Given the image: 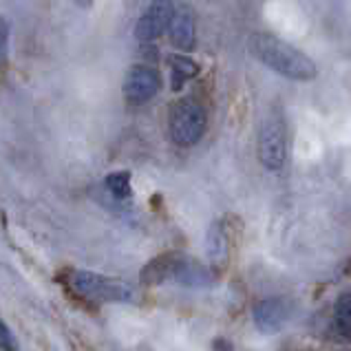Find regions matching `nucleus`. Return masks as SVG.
<instances>
[{
  "label": "nucleus",
  "instance_id": "obj_1",
  "mask_svg": "<svg viewBox=\"0 0 351 351\" xmlns=\"http://www.w3.org/2000/svg\"><path fill=\"white\" fill-rule=\"evenodd\" d=\"M247 49L261 64H265L274 73L287 80L309 82V80L318 77L316 64L303 51H298L292 45H287L269 34H252L247 40Z\"/></svg>",
  "mask_w": 351,
  "mask_h": 351
},
{
  "label": "nucleus",
  "instance_id": "obj_2",
  "mask_svg": "<svg viewBox=\"0 0 351 351\" xmlns=\"http://www.w3.org/2000/svg\"><path fill=\"white\" fill-rule=\"evenodd\" d=\"M71 289L82 298H91L99 300V303H126V305H135L142 294L139 289L122 278H113V276H102L95 272H86V269H75L69 278Z\"/></svg>",
  "mask_w": 351,
  "mask_h": 351
},
{
  "label": "nucleus",
  "instance_id": "obj_3",
  "mask_svg": "<svg viewBox=\"0 0 351 351\" xmlns=\"http://www.w3.org/2000/svg\"><path fill=\"white\" fill-rule=\"evenodd\" d=\"M144 278L150 280V283L175 280V283L184 287H208L215 283L213 269L184 256H159L146 267Z\"/></svg>",
  "mask_w": 351,
  "mask_h": 351
},
{
  "label": "nucleus",
  "instance_id": "obj_4",
  "mask_svg": "<svg viewBox=\"0 0 351 351\" xmlns=\"http://www.w3.org/2000/svg\"><path fill=\"white\" fill-rule=\"evenodd\" d=\"M206 126H208V115L199 99L184 97L170 106L168 130H170V139H173L177 146H182V148L195 146L199 139L204 137Z\"/></svg>",
  "mask_w": 351,
  "mask_h": 351
},
{
  "label": "nucleus",
  "instance_id": "obj_5",
  "mask_svg": "<svg viewBox=\"0 0 351 351\" xmlns=\"http://www.w3.org/2000/svg\"><path fill=\"white\" fill-rule=\"evenodd\" d=\"M287 128L278 113H269L258 128V162L267 170L278 173L287 162Z\"/></svg>",
  "mask_w": 351,
  "mask_h": 351
},
{
  "label": "nucleus",
  "instance_id": "obj_6",
  "mask_svg": "<svg viewBox=\"0 0 351 351\" xmlns=\"http://www.w3.org/2000/svg\"><path fill=\"white\" fill-rule=\"evenodd\" d=\"M162 88V77H159L157 69L148 64H135L128 69L124 80V97L128 104H146L150 102Z\"/></svg>",
  "mask_w": 351,
  "mask_h": 351
},
{
  "label": "nucleus",
  "instance_id": "obj_7",
  "mask_svg": "<svg viewBox=\"0 0 351 351\" xmlns=\"http://www.w3.org/2000/svg\"><path fill=\"white\" fill-rule=\"evenodd\" d=\"M175 5L173 0H153L146 12L139 16L135 25V38L142 43H153V40L162 38L173 23Z\"/></svg>",
  "mask_w": 351,
  "mask_h": 351
},
{
  "label": "nucleus",
  "instance_id": "obj_8",
  "mask_svg": "<svg viewBox=\"0 0 351 351\" xmlns=\"http://www.w3.org/2000/svg\"><path fill=\"white\" fill-rule=\"evenodd\" d=\"M289 303L285 298L278 296H269V298H261L252 307V320L261 334H276L285 327L289 320Z\"/></svg>",
  "mask_w": 351,
  "mask_h": 351
},
{
  "label": "nucleus",
  "instance_id": "obj_9",
  "mask_svg": "<svg viewBox=\"0 0 351 351\" xmlns=\"http://www.w3.org/2000/svg\"><path fill=\"white\" fill-rule=\"evenodd\" d=\"M170 43L179 51H193L197 47V16L188 5H177L173 23H170Z\"/></svg>",
  "mask_w": 351,
  "mask_h": 351
},
{
  "label": "nucleus",
  "instance_id": "obj_10",
  "mask_svg": "<svg viewBox=\"0 0 351 351\" xmlns=\"http://www.w3.org/2000/svg\"><path fill=\"white\" fill-rule=\"evenodd\" d=\"M334 325H336V334L351 343V292L340 294L336 300V312H334Z\"/></svg>",
  "mask_w": 351,
  "mask_h": 351
},
{
  "label": "nucleus",
  "instance_id": "obj_11",
  "mask_svg": "<svg viewBox=\"0 0 351 351\" xmlns=\"http://www.w3.org/2000/svg\"><path fill=\"white\" fill-rule=\"evenodd\" d=\"M170 69H173V91H182L184 84L199 73V64L184 56L170 60Z\"/></svg>",
  "mask_w": 351,
  "mask_h": 351
},
{
  "label": "nucleus",
  "instance_id": "obj_12",
  "mask_svg": "<svg viewBox=\"0 0 351 351\" xmlns=\"http://www.w3.org/2000/svg\"><path fill=\"white\" fill-rule=\"evenodd\" d=\"M208 256L215 263H223L228 258V232L223 223H215L208 232Z\"/></svg>",
  "mask_w": 351,
  "mask_h": 351
},
{
  "label": "nucleus",
  "instance_id": "obj_13",
  "mask_svg": "<svg viewBox=\"0 0 351 351\" xmlns=\"http://www.w3.org/2000/svg\"><path fill=\"white\" fill-rule=\"evenodd\" d=\"M104 184L108 188V193H111L115 199H130V173H122V170H117V173H111L106 179H104Z\"/></svg>",
  "mask_w": 351,
  "mask_h": 351
},
{
  "label": "nucleus",
  "instance_id": "obj_14",
  "mask_svg": "<svg viewBox=\"0 0 351 351\" xmlns=\"http://www.w3.org/2000/svg\"><path fill=\"white\" fill-rule=\"evenodd\" d=\"M0 347H3L5 351H16L18 349V343H16L14 334L9 332L7 323H0Z\"/></svg>",
  "mask_w": 351,
  "mask_h": 351
},
{
  "label": "nucleus",
  "instance_id": "obj_15",
  "mask_svg": "<svg viewBox=\"0 0 351 351\" xmlns=\"http://www.w3.org/2000/svg\"><path fill=\"white\" fill-rule=\"evenodd\" d=\"M3 60H7V45H9V23L7 20H3Z\"/></svg>",
  "mask_w": 351,
  "mask_h": 351
},
{
  "label": "nucleus",
  "instance_id": "obj_16",
  "mask_svg": "<svg viewBox=\"0 0 351 351\" xmlns=\"http://www.w3.org/2000/svg\"><path fill=\"white\" fill-rule=\"evenodd\" d=\"M75 3H80V5H82V7H88V5L93 3V0H75Z\"/></svg>",
  "mask_w": 351,
  "mask_h": 351
}]
</instances>
